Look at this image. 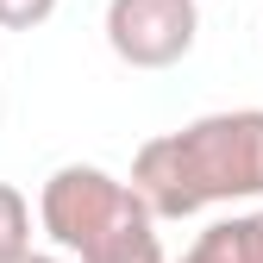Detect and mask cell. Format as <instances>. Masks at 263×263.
Wrapping results in <instances>:
<instances>
[{"label":"cell","mask_w":263,"mask_h":263,"mask_svg":"<svg viewBox=\"0 0 263 263\" xmlns=\"http://www.w3.org/2000/svg\"><path fill=\"white\" fill-rule=\"evenodd\" d=\"M151 226H157L151 213H144V219H132V226H119V232H113V238H101L82 263H170Z\"/></svg>","instance_id":"4"},{"label":"cell","mask_w":263,"mask_h":263,"mask_svg":"<svg viewBox=\"0 0 263 263\" xmlns=\"http://www.w3.org/2000/svg\"><path fill=\"white\" fill-rule=\"evenodd\" d=\"M176 263H245V226H238V219L207 226V232L194 238V251L176 257Z\"/></svg>","instance_id":"6"},{"label":"cell","mask_w":263,"mask_h":263,"mask_svg":"<svg viewBox=\"0 0 263 263\" xmlns=\"http://www.w3.org/2000/svg\"><path fill=\"white\" fill-rule=\"evenodd\" d=\"M19 263H57V257H44V251H31V257H19Z\"/></svg>","instance_id":"9"},{"label":"cell","mask_w":263,"mask_h":263,"mask_svg":"<svg viewBox=\"0 0 263 263\" xmlns=\"http://www.w3.org/2000/svg\"><path fill=\"white\" fill-rule=\"evenodd\" d=\"M245 263H263V213H245Z\"/></svg>","instance_id":"8"},{"label":"cell","mask_w":263,"mask_h":263,"mask_svg":"<svg viewBox=\"0 0 263 263\" xmlns=\"http://www.w3.org/2000/svg\"><path fill=\"white\" fill-rule=\"evenodd\" d=\"M31 257V207L13 182H0V263Z\"/></svg>","instance_id":"5"},{"label":"cell","mask_w":263,"mask_h":263,"mask_svg":"<svg viewBox=\"0 0 263 263\" xmlns=\"http://www.w3.org/2000/svg\"><path fill=\"white\" fill-rule=\"evenodd\" d=\"M151 207L138 201V188L107 176L101 163H63V170H50L44 194H38V219H44V232L63 245V251H76L88 257L101 238H113L119 226L132 219H144Z\"/></svg>","instance_id":"2"},{"label":"cell","mask_w":263,"mask_h":263,"mask_svg":"<svg viewBox=\"0 0 263 263\" xmlns=\"http://www.w3.org/2000/svg\"><path fill=\"white\" fill-rule=\"evenodd\" d=\"M201 38L194 0H107V44L132 69H176Z\"/></svg>","instance_id":"3"},{"label":"cell","mask_w":263,"mask_h":263,"mask_svg":"<svg viewBox=\"0 0 263 263\" xmlns=\"http://www.w3.org/2000/svg\"><path fill=\"white\" fill-rule=\"evenodd\" d=\"M132 188L151 207V219H188L201 207L263 194V107L207 113L182 132L138 144Z\"/></svg>","instance_id":"1"},{"label":"cell","mask_w":263,"mask_h":263,"mask_svg":"<svg viewBox=\"0 0 263 263\" xmlns=\"http://www.w3.org/2000/svg\"><path fill=\"white\" fill-rule=\"evenodd\" d=\"M57 13V0H0V31H38Z\"/></svg>","instance_id":"7"}]
</instances>
